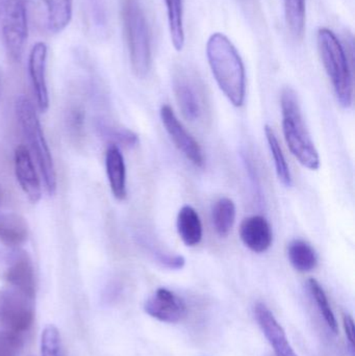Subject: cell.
Wrapping results in <instances>:
<instances>
[{"mask_svg": "<svg viewBox=\"0 0 355 356\" xmlns=\"http://www.w3.org/2000/svg\"><path fill=\"white\" fill-rule=\"evenodd\" d=\"M144 309L150 317L165 323H177L187 315V307L183 299L165 288L158 289L147 299Z\"/></svg>", "mask_w": 355, "mask_h": 356, "instance_id": "10", "label": "cell"}, {"mask_svg": "<svg viewBox=\"0 0 355 356\" xmlns=\"http://www.w3.org/2000/svg\"><path fill=\"white\" fill-rule=\"evenodd\" d=\"M16 113L21 131L43 177L46 191L52 196L56 191V167L35 106L28 98L21 96L17 99Z\"/></svg>", "mask_w": 355, "mask_h": 356, "instance_id": "5", "label": "cell"}, {"mask_svg": "<svg viewBox=\"0 0 355 356\" xmlns=\"http://www.w3.org/2000/svg\"><path fill=\"white\" fill-rule=\"evenodd\" d=\"M122 21L131 68L138 77H145L151 67V39L140 0H123Z\"/></svg>", "mask_w": 355, "mask_h": 356, "instance_id": "4", "label": "cell"}, {"mask_svg": "<svg viewBox=\"0 0 355 356\" xmlns=\"http://www.w3.org/2000/svg\"><path fill=\"white\" fill-rule=\"evenodd\" d=\"M48 48L46 44H35L31 48L28 58L29 77L35 96L38 108L45 113L49 108V93L46 79Z\"/></svg>", "mask_w": 355, "mask_h": 356, "instance_id": "11", "label": "cell"}, {"mask_svg": "<svg viewBox=\"0 0 355 356\" xmlns=\"http://www.w3.org/2000/svg\"><path fill=\"white\" fill-rule=\"evenodd\" d=\"M1 200H2V193H1V191H0V204H1Z\"/></svg>", "mask_w": 355, "mask_h": 356, "instance_id": "30", "label": "cell"}, {"mask_svg": "<svg viewBox=\"0 0 355 356\" xmlns=\"http://www.w3.org/2000/svg\"><path fill=\"white\" fill-rule=\"evenodd\" d=\"M106 169L110 191L117 200L126 198V167L124 158L118 146H108L106 154Z\"/></svg>", "mask_w": 355, "mask_h": 356, "instance_id": "16", "label": "cell"}, {"mask_svg": "<svg viewBox=\"0 0 355 356\" xmlns=\"http://www.w3.org/2000/svg\"><path fill=\"white\" fill-rule=\"evenodd\" d=\"M6 280L10 288L35 299V276L33 261L24 251H16L10 257Z\"/></svg>", "mask_w": 355, "mask_h": 356, "instance_id": "12", "label": "cell"}, {"mask_svg": "<svg viewBox=\"0 0 355 356\" xmlns=\"http://www.w3.org/2000/svg\"><path fill=\"white\" fill-rule=\"evenodd\" d=\"M160 118L177 149L196 167L204 166V156L199 143L183 127L174 111L168 104H164L160 108Z\"/></svg>", "mask_w": 355, "mask_h": 356, "instance_id": "9", "label": "cell"}, {"mask_svg": "<svg viewBox=\"0 0 355 356\" xmlns=\"http://www.w3.org/2000/svg\"><path fill=\"white\" fill-rule=\"evenodd\" d=\"M158 261L165 267L172 270H179L183 268L185 261L181 255H171L166 253H156Z\"/></svg>", "mask_w": 355, "mask_h": 356, "instance_id": "27", "label": "cell"}, {"mask_svg": "<svg viewBox=\"0 0 355 356\" xmlns=\"http://www.w3.org/2000/svg\"><path fill=\"white\" fill-rule=\"evenodd\" d=\"M240 238L252 252L264 253L272 246V228L266 218L263 216H251L242 222Z\"/></svg>", "mask_w": 355, "mask_h": 356, "instance_id": "15", "label": "cell"}, {"mask_svg": "<svg viewBox=\"0 0 355 356\" xmlns=\"http://www.w3.org/2000/svg\"><path fill=\"white\" fill-rule=\"evenodd\" d=\"M265 134H266L267 141H268L271 154H272L273 160H274L277 177H279V179L281 180L283 186L289 188L293 184V180H292L291 171H290L289 165H288L287 160H286L285 154H283V149H281L279 139H277L272 127H269V125L265 127Z\"/></svg>", "mask_w": 355, "mask_h": 356, "instance_id": "23", "label": "cell"}, {"mask_svg": "<svg viewBox=\"0 0 355 356\" xmlns=\"http://www.w3.org/2000/svg\"><path fill=\"white\" fill-rule=\"evenodd\" d=\"M168 15L171 41L177 51L185 47V26H183V0H164Z\"/></svg>", "mask_w": 355, "mask_h": 356, "instance_id": "22", "label": "cell"}, {"mask_svg": "<svg viewBox=\"0 0 355 356\" xmlns=\"http://www.w3.org/2000/svg\"><path fill=\"white\" fill-rule=\"evenodd\" d=\"M46 6L48 29L52 33L64 31L72 18V0H40Z\"/></svg>", "mask_w": 355, "mask_h": 356, "instance_id": "20", "label": "cell"}, {"mask_svg": "<svg viewBox=\"0 0 355 356\" xmlns=\"http://www.w3.org/2000/svg\"><path fill=\"white\" fill-rule=\"evenodd\" d=\"M42 356H64L60 334L54 326L44 330L41 340Z\"/></svg>", "mask_w": 355, "mask_h": 356, "instance_id": "26", "label": "cell"}, {"mask_svg": "<svg viewBox=\"0 0 355 356\" xmlns=\"http://www.w3.org/2000/svg\"><path fill=\"white\" fill-rule=\"evenodd\" d=\"M285 14L292 35L302 40L306 29V0H285Z\"/></svg>", "mask_w": 355, "mask_h": 356, "instance_id": "24", "label": "cell"}, {"mask_svg": "<svg viewBox=\"0 0 355 356\" xmlns=\"http://www.w3.org/2000/svg\"><path fill=\"white\" fill-rule=\"evenodd\" d=\"M256 321L262 328L265 337L274 348L276 356H297L288 341L283 326L277 322L270 309L264 303H258L254 307Z\"/></svg>", "mask_w": 355, "mask_h": 356, "instance_id": "14", "label": "cell"}, {"mask_svg": "<svg viewBox=\"0 0 355 356\" xmlns=\"http://www.w3.org/2000/svg\"><path fill=\"white\" fill-rule=\"evenodd\" d=\"M35 299L14 289L0 291V326L4 332L22 337L35 320Z\"/></svg>", "mask_w": 355, "mask_h": 356, "instance_id": "6", "label": "cell"}, {"mask_svg": "<svg viewBox=\"0 0 355 356\" xmlns=\"http://www.w3.org/2000/svg\"><path fill=\"white\" fill-rule=\"evenodd\" d=\"M281 106L288 147L302 166L317 170L320 167V158L304 122L297 94L291 88H285L281 92Z\"/></svg>", "mask_w": 355, "mask_h": 356, "instance_id": "2", "label": "cell"}, {"mask_svg": "<svg viewBox=\"0 0 355 356\" xmlns=\"http://www.w3.org/2000/svg\"><path fill=\"white\" fill-rule=\"evenodd\" d=\"M206 56L221 91L233 106H243L246 96L245 67L233 42L223 33H213L206 43Z\"/></svg>", "mask_w": 355, "mask_h": 356, "instance_id": "1", "label": "cell"}, {"mask_svg": "<svg viewBox=\"0 0 355 356\" xmlns=\"http://www.w3.org/2000/svg\"><path fill=\"white\" fill-rule=\"evenodd\" d=\"M28 238L24 218L14 213H0V242L8 247L21 246Z\"/></svg>", "mask_w": 355, "mask_h": 356, "instance_id": "17", "label": "cell"}, {"mask_svg": "<svg viewBox=\"0 0 355 356\" xmlns=\"http://www.w3.org/2000/svg\"><path fill=\"white\" fill-rule=\"evenodd\" d=\"M173 90L183 117L192 122L200 120L206 108V94L198 75L181 67L173 75Z\"/></svg>", "mask_w": 355, "mask_h": 356, "instance_id": "8", "label": "cell"}, {"mask_svg": "<svg viewBox=\"0 0 355 356\" xmlns=\"http://www.w3.org/2000/svg\"><path fill=\"white\" fill-rule=\"evenodd\" d=\"M70 121L71 124H72V129L75 131L81 129V127H83V114H81V111H73L72 114H71Z\"/></svg>", "mask_w": 355, "mask_h": 356, "instance_id": "29", "label": "cell"}, {"mask_svg": "<svg viewBox=\"0 0 355 356\" xmlns=\"http://www.w3.org/2000/svg\"><path fill=\"white\" fill-rule=\"evenodd\" d=\"M177 232L185 246L195 247L202 240V223L195 209L185 205L177 215Z\"/></svg>", "mask_w": 355, "mask_h": 356, "instance_id": "18", "label": "cell"}, {"mask_svg": "<svg viewBox=\"0 0 355 356\" xmlns=\"http://www.w3.org/2000/svg\"><path fill=\"white\" fill-rule=\"evenodd\" d=\"M308 284L311 294H312L313 298H314L315 302H316L321 315L324 318L327 326H329V330H331L333 334H337L338 332H339V325H338L337 319H336L335 314H333V309H331L329 298H327L324 290H323L321 284H319L316 280H314V278L308 280Z\"/></svg>", "mask_w": 355, "mask_h": 356, "instance_id": "25", "label": "cell"}, {"mask_svg": "<svg viewBox=\"0 0 355 356\" xmlns=\"http://www.w3.org/2000/svg\"><path fill=\"white\" fill-rule=\"evenodd\" d=\"M236 215L237 209L231 199L223 197L216 201L212 209V221L219 236L226 238L231 234L235 225Z\"/></svg>", "mask_w": 355, "mask_h": 356, "instance_id": "19", "label": "cell"}, {"mask_svg": "<svg viewBox=\"0 0 355 356\" xmlns=\"http://www.w3.org/2000/svg\"><path fill=\"white\" fill-rule=\"evenodd\" d=\"M317 43L321 60L333 83L338 102L343 108H350L354 99V79L343 44L336 33L327 27L319 29Z\"/></svg>", "mask_w": 355, "mask_h": 356, "instance_id": "3", "label": "cell"}, {"mask_svg": "<svg viewBox=\"0 0 355 356\" xmlns=\"http://www.w3.org/2000/svg\"><path fill=\"white\" fill-rule=\"evenodd\" d=\"M15 173L24 194L33 203L39 202L42 197V186L28 148L20 145L15 150Z\"/></svg>", "mask_w": 355, "mask_h": 356, "instance_id": "13", "label": "cell"}, {"mask_svg": "<svg viewBox=\"0 0 355 356\" xmlns=\"http://www.w3.org/2000/svg\"><path fill=\"white\" fill-rule=\"evenodd\" d=\"M290 263L297 271L311 272L318 265V257L312 245L304 240H294L288 246Z\"/></svg>", "mask_w": 355, "mask_h": 356, "instance_id": "21", "label": "cell"}, {"mask_svg": "<svg viewBox=\"0 0 355 356\" xmlns=\"http://www.w3.org/2000/svg\"><path fill=\"white\" fill-rule=\"evenodd\" d=\"M344 330L347 337L348 344H349L350 355L355 356L354 346V321L352 316L344 315L343 317Z\"/></svg>", "mask_w": 355, "mask_h": 356, "instance_id": "28", "label": "cell"}, {"mask_svg": "<svg viewBox=\"0 0 355 356\" xmlns=\"http://www.w3.org/2000/svg\"><path fill=\"white\" fill-rule=\"evenodd\" d=\"M0 27L8 56L16 62L20 60L28 35L25 0H8L0 12Z\"/></svg>", "mask_w": 355, "mask_h": 356, "instance_id": "7", "label": "cell"}]
</instances>
